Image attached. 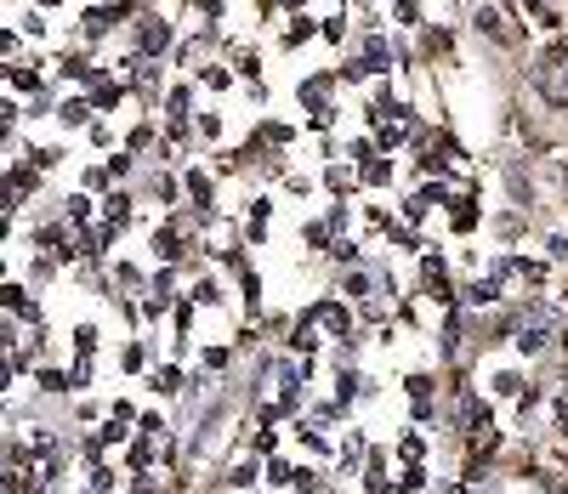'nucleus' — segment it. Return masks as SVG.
I'll list each match as a JSON object with an SVG mask.
<instances>
[{
	"mask_svg": "<svg viewBox=\"0 0 568 494\" xmlns=\"http://www.w3.org/2000/svg\"><path fill=\"white\" fill-rule=\"evenodd\" d=\"M136 46H142V52H165V46H171V29L160 23V18H142V34H136Z\"/></svg>",
	"mask_w": 568,
	"mask_h": 494,
	"instance_id": "1",
	"label": "nucleus"
}]
</instances>
